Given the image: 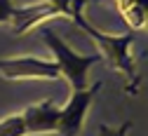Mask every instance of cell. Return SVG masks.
<instances>
[{"instance_id":"1","label":"cell","mask_w":148,"mask_h":136,"mask_svg":"<svg viewBox=\"0 0 148 136\" xmlns=\"http://www.w3.org/2000/svg\"><path fill=\"white\" fill-rule=\"evenodd\" d=\"M75 24L80 31H85L92 40L97 42V47L101 49L103 59L108 61L110 68H115L118 73H122L125 77V94L134 96L139 92V85H141V77L136 73V64L132 59V42H134V33L127 31V33H120V35H110V33H103L99 28H94L85 16L75 19Z\"/></svg>"},{"instance_id":"2","label":"cell","mask_w":148,"mask_h":136,"mask_svg":"<svg viewBox=\"0 0 148 136\" xmlns=\"http://www.w3.org/2000/svg\"><path fill=\"white\" fill-rule=\"evenodd\" d=\"M38 33H40V38H42V42L49 47V52L54 54V64L59 66L61 77L68 80V85L73 87V92H75V89H85L87 73H89V68L94 66L101 56H99V54L82 56V54H78V52H73L47 24L38 26Z\"/></svg>"},{"instance_id":"3","label":"cell","mask_w":148,"mask_h":136,"mask_svg":"<svg viewBox=\"0 0 148 136\" xmlns=\"http://www.w3.org/2000/svg\"><path fill=\"white\" fill-rule=\"evenodd\" d=\"M0 75L5 80H59L61 70L54 61L16 56V59H0Z\"/></svg>"},{"instance_id":"4","label":"cell","mask_w":148,"mask_h":136,"mask_svg":"<svg viewBox=\"0 0 148 136\" xmlns=\"http://www.w3.org/2000/svg\"><path fill=\"white\" fill-rule=\"evenodd\" d=\"M101 89V82H94L89 89H75L71 96V101L59 108V124H57V134L59 136H78L85 122V115L94 101V94Z\"/></svg>"},{"instance_id":"5","label":"cell","mask_w":148,"mask_h":136,"mask_svg":"<svg viewBox=\"0 0 148 136\" xmlns=\"http://www.w3.org/2000/svg\"><path fill=\"white\" fill-rule=\"evenodd\" d=\"M61 14L57 12V7L49 5L47 0L42 3H35V5H26V7H14V16H12V31L16 35H24L33 28L42 26L47 19H59Z\"/></svg>"},{"instance_id":"6","label":"cell","mask_w":148,"mask_h":136,"mask_svg":"<svg viewBox=\"0 0 148 136\" xmlns=\"http://www.w3.org/2000/svg\"><path fill=\"white\" fill-rule=\"evenodd\" d=\"M24 124L28 134H57V124H59V108L54 106L52 99L40 101V103H33L28 106L24 113Z\"/></svg>"},{"instance_id":"7","label":"cell","mask_w":148,"mask_h":136,"mask_svg":"<svg viewBox=\"0 0 148 136\" xmlns=\"http://www.w3.org/2000/svg\"><path fill=\"white\" fill-rule=\"evenodd\" d=\"M129 31H148V0H113Z\"/></svg>"},{"instance_id":"8","label":"cell","mask_w":148,"mask_h":136,"mask_svg":"<svg viewBox=\"0 0 148 136\" xmlns=\"http://www.w3.org/2000/svg\"><path fill=\"white\" fill-rule=\"evenodd\" d=\"M47 3L57 7V12L61 16H68L71 21H75V19L82 16V10L87 7L89 0H47Z\"/></svg>"},{"instance_id":"9","label":"cell","mask_w":148,"mask_h":136,"mask_svg":"<svg viewBox=\"0 0 148 136\" xmlns=\"http://www.w3.org/2000/svg\"><path fill=\"white\" fill-rule=\"evenodd\" d=\"M0 136H28L21 113L19 115H7L0 120Z\"/></svg>"},{"instance_id":"10","label":"cell","mask_w":148,"mask_h":136,"mask_svg":"<svg viewBox=\"0 0 148 136\" xmlns=\"http://www.w3.org/2000/svg\"><path fill=\"white\" fill-rule=\"evenodd\" d=\"M132 129V122H125L120 127H108V124H101L97 136H127V131Z\"/></svg>"},{"instance_id":"11","label":"cell","mask_w":148,"mask_h":136,"mask_svg":"<svg viewBox=\"0 0 148 136\" xmlns=\"http://www.w3.org/2000/svg\"><path fill=\"white\" fill-rule=\"evenodd\" d=\"M12 16H14V3L12 0H0V26L12 24Z\"/></svg>"}]
</instances>
